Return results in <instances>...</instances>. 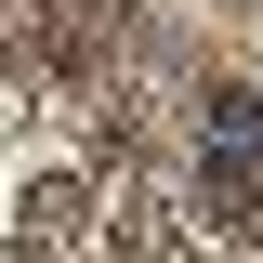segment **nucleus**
<instances>
[{
	"label": "nucleus",
	"instance_id": "f257e3e1",
	"mask_svg": "<svg viewBox=\"0 0 263 263\" xmlns=\"http://www.w3.org/2000/svg\"><path fill=\"white\" fill-rule=\"evenodd\" d=\"M263 158V105L250 92H211V171H250Z\"/></svg>",
	"mask_w": 263,
	"mask_h": 263
}]
</instances>
